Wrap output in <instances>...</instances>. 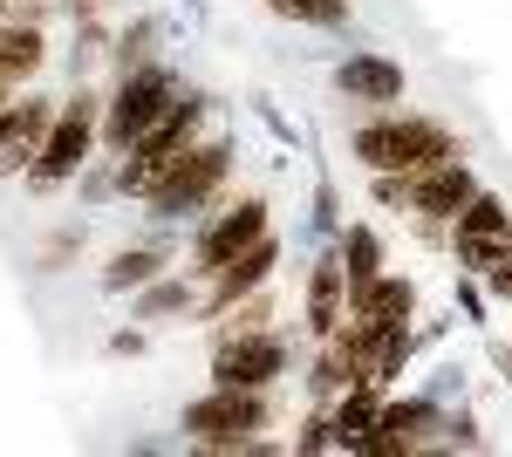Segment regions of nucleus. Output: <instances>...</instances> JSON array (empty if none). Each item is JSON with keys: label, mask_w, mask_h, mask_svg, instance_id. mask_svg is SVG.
Segmentation results:
<instances>
[{"label": "nucleus", "mask_w": 512, "mask_h": 457, "mask_svg": "<svg viewBox=\"0 0 512 457\" xmlns=\"http://www.w3.org/2000/svg\"><path fill=\"white\" fill-rule=\"evenodd\" d=\"M355 157H362L369 171L424 178V171H437V164L458 157V137H451L444 123H431V116H376V123L355 130Z\"/></svg>", "instance_id": "obj_1"}, {"label": "nucleus", "mask_w": 512, "mask_h": 457, "mask_svg": "<svg viewBox=\"0 0 512 457\" xmlns=\"http://www.w3.org/2000/svg\"><path fill=\"white\" fill-rule=\"evenodd\" d=\"M205 116H212V96H178L171 110L123 151V171H117V191L123 198H151L158 191V178L178 164V157L198 144V130H205Z\"/></svg>", "instance_id": "obj_2"}, {"label": "nucleus", "mask_w": 512, "mask_h": 457, "mask_svg": "<svg viewBox=\"0 0 512 457\" xmlns=\"http://www.w3.org/2000/svg\"><path fill=\"white\" fill-rule=\"evenodd\" d=\"M267 417H274L267 389H226V382H212L198 403H185V430L205 451H246V437L267 430Z\"/></svg>", "instance_id": "obj_3"}, {"label": "nucleus", "mask_w": 512, "mask_h": 457, "mask_svg": "<svg viewBox=\"0 0 512 457\" xmlns=\"http://www.w3.org/2000/svg\"><path fill=\"white\" fill-rule=\"evenodd\" d=\"M171 103H178V76H171L164 62H144V69L117 76V96L103 103V144H110V151H130Z\"/></svg>", "instance_id": "obj_4"}, {"label": "nucleus", "mask_w": 512, "mask_h": 457, "mask_svg": "<svg viewBox=\"0 0 512 457\" xmlns=\"http://www.w3.org/2000/svg\"><path fill=\"white\" fill-rule=\"evenodd\" d=\"M96 137H103V96H69L55 110V130H48L41 157L28 164V185L48 191V185H62V178H76L82 164H89V144Z\"/></svg>", "instance_id": "obj_5"}, {"label": "nucleus", "mask_w": 512, "mask_h": 457, "mask_svg": "<svg viewBox=\"0 0 512 457\" xmlns=\"http://www.w3.org/2000/svg\"><path fill=\"white\" fill-rule=\"evenodd\" d=\"M226 164H233V144H226V137L192 144V151H185V157H178V164L158 178V191L144 198V205H151V219H192L198 205L226 185Z\"/></svg>", "instance_id": "obj_6"}, {"label": "nucleus", "mask_w": 512, "mask_h": 457, "mask_svg": "<svg viewBox=\"0 0 512 457\" xmlns=\"http://www.w3.org/2000/svg\"><path fill=\"white\" fill-rule=\"evenodd\" d=\"M287 376V342L274 328H226L212 348V382L226 389H274Z\"/></svg>", "instance_id": "obj_7"}, {"label": "nucleus", "mask_w": 512, "mask_h": 457, "mask_svg": "<svg viewBox=\"0 0 512 457\" xmlns=\"http://www.w3.org/2000/svg\"><path fill=\"white\" fill-rule=\"evenodd\" d=\"M253 239H267V198H260V191H246L233 212H219L212 226L198 232V246H192V273H205V280H212V273L226 267V260H239V253H246Z\"/></svg>", "instance_id": "obj_8"}, {"label": "nucleus", "mask_w": 512, "mask_h": 457, "mask_svg": "<svg viewBox=\"0 0 512 457\" xmlns=\"http://www.w3.org/2000/svg\"><path fill=\"white\" fill-rule=\"evenodd\" d=\"M431 430H444V417H437V403H383V410H376V423L362 430V444H355V451H362V457H403V451H431V444H437Z\"/></svg>", "instance_id": "obj_9"}, {"label": "nucleus", "mask_w": 512, "mask_h": 457, "mask_svg": "<svg viewBox=\"0 0 512 457\" xmlns=\"http://www.w3.org/2000/svg\"><path fill=\"white\" fill-rule=\"evenodd\" d=\"M472 191H478V178L465 171V157H451V164H437L424 178H410V212L424 219V232H437L444 219H458L472 205Z\"/></svg>", "instance_id": "obj_10"}, {"label": "nucleus", "mask_w": 512, "mask_h": 457, "mask_svg": "<svg viewBox=\"0 0 512 457\" xmlns=\"http://www.w3.org/2000/svg\"><path fill=\"white\" fill-rule=\"evenodd\" d=\"M274 267H280V239L267 232V239H253L239 260H226V267L212 273V294H205V314H233L253 287H267L274 280Z\"/></svg>", "instance_id": "obj_11"}, {"label": "nucleus", "mask_w": 512, "mask_h": 457, "mask_svg": "<svg viewBox=\"0 0 512 457\" xmlns=\"http://www.w3.org/2000/svg\"><path fill=\"white\" fill-rule=\"evenodd\" d=\"M55 110H62V103H48V96H21V103H14L7 130H0V178H21L41 157L48 130H55Z\"/></svg>", "instance_id": "obj_12"}, {"label": "nucleus", "mask_w": 512, "mask_h": 457, "mask_svg": "<svg viewBox=\"0 0 512 457\" xmlns=\"http://www.w3.org/2000/svg\"><path fill=\"white\" fill-rule=\"evenodd\" d=\"M335 89H342L349 103L390 110V103H403V69H396L390 55H349V62L335 69Z\"/></svg>", "instance_id": "obj_13"}, {"label": "nucleus", "mask_w": 512, "mask_h": 457, "mask_svg": "<svg viewBox=\"0 0 512 457\" xmlns=\"http://www.w3.org/2000/svg\"><path fill=\"white\" fill-rule=\"evenodd\" d=\"M342 321H349V273H342V253H321L308 273V328L328 342Z\"/></svg>", "instance_id": "obj_14"}, {"label": "nucleus", "mask_w": 512, "mask_h": 457, "mask_svg": "<svg viewBox=\"0 0 512 457\" xmlns=\"http://www.w3.org/2000/svg\"><path fill=\"white\" fill-rule=\"evenodd\" d=\"M410 307H417V287H410L403 273H383V280H369L362 294H349V314L376 321V328H410Z\"/></svg>", "instance_id": "obj_15"}, {"label": "nucleus", "mask_w": 512, "mask_h": 457, "mask_svg": "<svg viewBox=\"0 0 512 457\" xmlns=\"http://www.w3.org/2000/svg\"><path fill=\"white\" fill-rule=\"evenodd\" d=\"M376 410H383V382H349V389H342V403L328 410V417H335V451H355V444H362V430L376 423Z\"/></svg>", "instance_id": "obj_16"}, {"label": "nucleus", "mask_w": 512, "mask_h": 457, "mask_svg": "<svg viewBox=\"0 0 512 457\" xmlns=\"http://www.w3.org/2000/svg\"><path fill=\"white\" fill-rule=\"evenodd\" d=\"M41 55H48V41H41V21H0V76L21 82L41 69Z\"/></svg>", "instance_id": "obj_17"}, {"label": "nucleus", "mask_w": 512, "mask_h": 457, "mask_svg": "<svg viewBox=\"0 0 512 457\" xmlns=\"http://www.w3.org/2000/svg\"><path fill=\"white\" fill-rule=\"evenodd\" d=\"M451 239H512V212L499 191H472V205L451 219Z\"/></svg>", "instance_id": "obj_18"}, {"label": "nucleus", "mask_w": 512, "mask_h": 457, "mask_svg": "<svg viewBox=\"0 0 512 457\" xmlns=\"http://www.w3.org/2000/svg\"><path fill=\"white\" fill-rule=\"evenodd\" d=\"M335 253H342V273H349V294H362L369 280H383V239L369 226H349Z\"/></svg>", "instance_id": "obj_19"}, {"label": "nucleus", "mask_w": 512, "mask_h": 457, "mask_svg": "<svg viewBox=\"0 0 512 457\" xmlns=\"http://www.w3.org/2000/svg\"><path fill=\"white\" fill-rule=\"evenodd\" d=\"M158 273H164V253H158V246H123L117 260L103 267V287H110V294H130V287H151Z\"/></svg>", "instance_id": "obj_20"}, {"label": "nucleus", "mask_w": 512, "mask_h": 457, "mask_svg": "<svg viewBox=\"0 0 512 457\" xmlns=\"http://www.w3.org/2000/svg\"><path fill=\"white\" fill-rule=\"evenodd\" d=\"M198 294L192 280H151L144 294H137V321H164V314H192Z\"/></svg>", "instance_id": "obj_21"}, {"label": "nucleus", "mask_w": 512, "mask_h": 457, "mask_svg": "<svg viewBox=\"0 0 512 457\" xmlns=\"http://www.w3.org/2000/svg\"><path fill=\"white\" fill-rule=\"evenodd\" d=\"M274 14L301 21V28H342L349 21V0H267Z\"/></svg>", "instance_id": "obj_22"}, {"label": "nucleus", "mask_w": 512, "mask_h": 457, "mask_svg": "<svg viewBox=\"0 0 512 457\" xmlns=\"http://www.w3.org/2000/svg\"><path fill=\"white\" fill-rule=\"evenodd\" d=\"M151 41H158V21L123 28V35H117V76H130V69H144V62H151Z\"/></svg>", "instance_id": "obj_23"}, {"label": "nucleus", "mask_w": 512, "mask_h": 457, "mask_svg": "<svg viewBox=\"0 0 512 457\" xmlns=\"http://www.w3.org/2000/svg\"><path fill=\"white\" fill-rule=\"evenodd\" d=\"M451 246H458V260H465L472 273H492L512 253V239H451Z\"/></svg>", "instance_id": "obj_24"}, {"label": "nucleus", "mask_w": 512, "mask_h": 457, "mask_svg": "<svg viewBox=\"0 0 512 457\" xmlns=\"http://www.w3.org/2000/svg\"><path fill=\"white\" fill-rule=\"evenodd\" d=\"M294 451H335V417H308L301 437H294Z\"/></svg>", "instance_id": "obj_25"}, {"label": "nucleus", "mask_w": 512, "mask_h": 457, "mask_svg": "<svg viewBox=\"0 0 512 457\" xmlns=\"http://www.w3.org/2000/svg\"><path fill=\"white\" fill-rule=\"evenodd\" d=\"M76 246H82V226L76 232H55V239H48V253H41V273H55L69 253H76Z\"/></svg>", "instance_id": "obj_26"}, {"label": "nucleus", "mask_w": 512, "mask_h": 457, "mask_svg": "<svg viewBox=\"0 0 512 457\" xmlns=\"http://www.w3.org/2000/svg\"><path fill=\"white\" fill-rule=\"evenodd\" d=\"M315 226H328V232L342 226V198H335V185H321V191H315Z\"/></svg>", "instance_id": "obj_27"}, {"label": "nucleus", "mask_w": 512, "mask_h": 457, "mask_svg": "<svg viewBox=\"0 0 512 457\" xmlns=\"http://www.w3.org/2000/svg\"><path fill=\"white\" fill-rule=\"evenodd\" d=\"M485 287H492L499 301H512V253H506V260H499V267H492V273H485Z\"/></svg>", "instance_id": "obj_28"}, {"label": "nucleus", "mask_w": 512, "mask_h": 457, "mask_svg": "<svg viewBox=\"0 0 512 457\" xmlns=\"http://www.w3.org/2000/svg\"><path fill=\"white\" fill-rule=\"evenodd\" d=\"M233 314H239L233 328H267V301H253V307H233Z\"/></svg>", "instance_id": "obj_29"}, {"label": "nucleus", "mask_w": 512, "mask_h": 457, "mask_svg": "<svg viewBox=\"0 0 512 457\" xmlns=\"http://www.w3.org/2000/svg\"><path fill=\"white\" fill-rule=\"evenodd\" d=\"M110 355H144V335L130 328V335H110Z\"/></svg>", "instance_id": "obj_30"}, {"label": "nucleus", "mask_w": 512, "mask_h": 457, "mask_svg": "<svg viewBox=\"0 0 512 457\" xmlns=\"http://www.w3.org/2000/svg\"><path fill=\"white\" fill-rule=\"evenodd\" d=\"M96 7H110V0H69V14H82V21H89Z\"/></svg>", "instance_id": "obj_31"}]
</instances>
